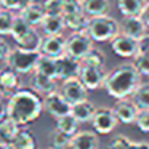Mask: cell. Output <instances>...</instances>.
<instances>
[{
	"label": "cell",
	"mask_w": 149,
	"mask_h": 149,
	"mask_svg": "<svg viewBox=\"0 0 149 149\" xmlns=\"http://www.w3.org/2000/svg\"><path fill=\"white\" fill-rule=\"evenodd\" d=\"M43 111V100L36 90L19 88L10 96L7 104V116L21 127L29 125L39 119Z\"/></svg>",
	"instance_id": "cell-1"
},
{
	"label": "cell",
	"mask_w": 149,
	"mask_h": 149,
	"mask_svg": "<svg viewBox=\"0 0 149 149\" xmlns=\"http://www.w3.org/2000/svg\"><path fill=\"white\" fill-rule=\"evenodd\" d=\"M141 82V74L138 72L136 66L132 63H123L116 66L106 74L104 80V90L114 100L120 98H130L138 84Z\"/></svg>",
	"instance_id": "cell-2"
},
{
	"label": "cell",
	"mask_w": 149,
	"mask_h": 149,
	"mask_svg": "<svg viewBox=\"0 0 149 149\" xmlns=\"http://www.w3.org/2000/svg\"><path fill=\"white\" fill-rule=\"evenodd\" d=\"M120 32V23L109 15L91 16L87 26V34L93 42H111Z\"/></svg>",
	"instance_id": "cell-3"
},
{
	"label": "cell",
	"mask_w": 149,
	"mask_h": 149,
	"mask_svg": "<svg viewBox=\"0 0 149 149\" xmlns=\"http://www.w3.org/2000/svg\"><path fill=\"white\" fill-rule=\"evenodd\" d=\"M42 56L40 52H36V50H24V48H11V53L7 59L8 68L15 69L19 74H29V72L36 71V66L39 58Z\"/></svg>",
	"instance_id": "cell-4"
},
{
	"label": "cell",
	"mask_w": 149,
	"mask_h": 149,
	"mask_svg": "<svg viewBox=\"0 0 149 149\" xmlns=\"http://www.w3.org/2000/svg\"><path fill=\"white\" fill-rule=\"evenodd\" d=\"M91 48H93V40L87 34V31H72L71 36L66 37V53L80 61Z\"/></svg>",
	"instance_id": "cell-5"
},
{
	"label": "cell",
	"mask_w": 149,
	"mask_h": 149,
	"mask_svg": "<svg viewBox=\"0 0 149 149\" xmlns=\"http://www.w3.org/2000/svg\"><path fill=\"white\" fill-rule=\"evenodd\" d=\"M90 123L98 135H109L117 128L120 122L112 107H96V112Z\"/></svg>",
	"instance_id": "cell-6"
},
{
	"label": "cell",
	"mask_w": 149,
	"mask_h": 149,
	"mask_svg": "<svg viewBox=\"0 0 149 149\" xmlns=\"http://www.w3.org/2000/svg\"><path fill=\"white\" fill-rule=\"evenodd\" d=\"M66 27L71 31H87L90 16L85 13L82 3H66L63 10Z\"/></svg>",
	"instance_id": "cell-7"
},
{
	"label": "cell",
	"mask_w": 149,
	"mask_h": 149,
	"mask_svg": "<svg viewBox=\"0 0 149 149\" xmlns=\"http://www.w3.org/2000/svg\"><path fill=\"white\" fill-rule=\"evenodd\" d=\"M106 74L107 72L104 71V66H95V64L82 63L79 79L84 82V85L88 90H100V88L104 87Z\"/></svg>",
	"instance_id": "cell-8"
},
{
	"label": "cell",
	"mask_w": 149,
	"mask_h": 149,
	"mask_svg": "<svg viewBox=\"0 0 149 149\" xmlns=\"http://www.w3.org/2000/svg\"><path fill=\"white\" fill-rule=\"evenodd\" d=\"M109 43H111V50L120 58L133 59L138 55V39H135L132 36L119 32Z\"/></svg>",
	"instance_id": "cell-9"
},
{
	"label": "cell",
	"mask_w": 149,
	"mask_h": 149,
	"mask_svg": "<svg viewBox=\"0 0 149 149\" xmlns=\"http://www.w3.org/2000/svg\"><path fill=\"white\" fill-rule=\"evenodd\" d=\"M71 109H72V104L66 100L64 95L59 90L52 91V93L45 95V98H43V111H47L55 119L69 114Z\"/></svg>",
	"instance_id": "cell-10"
},
{
	"label": "cell",
	"mask_w": 149,
	"mask_h": 149,
	"mask_svg": "<svg viewBox=\"0 0 149 149\" xmlns=\"http://www.w3.org/2000/svg\"><path fill=\"white\" fill-rule=\"evenodd\" d=\"M59 91L64 95V98L69 101L71 104H75L79 101L88 100V88L84 85V82L79 77H72V79H66L63 80Z\"/></svg>",
	"instance_id": "cell-11"
},
{
	"label": "cell",
	"mask_w": 149,
	"mask_h": 149,
	"mask_svg": "<svg viewBox=\"0 0 149 149\" xmlns=\"http://www.w3.org/2000/svg\"><path fill=\"white\" fill-rule=\"evenodd\" d=\"M112 109H114V112H116V116H117L120 123H123V125H132L136 120L139 107L135 104V101L132 98H120V100H116Z\"/></svg>",
	"instance_id": "cell-12"
},
{
	"label": "cell",
	"mask_w": 149,
	"mask_h": 149,
	"mask_svg": "<svg viewBox=\"0 0 149 149\" xmlns=\"http://www.w3.org/2000/svg\"><path fill=\"white\" fill-rule=\"evenodd\" d=\"M82 61L74 56L64 53L63 56L56 58V68H58V80H66V79L79 77Z\"/></svg>",
	"instance_id": "cell-13"
},
{
	"label": "cell",
	"mask_w": 149,
	"mask_h": 149,
	"mask_svg": "<svg viewBox=\"0 0 149 149\" xmlns=\"http://www.w3.org/2000/svg\"><path fill=\"white\" fill-rule=\"evenodd\" d=\"M39 52L45 56L59 58V56H63L66 53V37H63L61 34L42 37V43H40Z\"/></svg>",
	"instance_id": "cell-14"
},
{
	"label": "cell",
	"mask_w": 149,
	"mask_h": 149,
	"mask_svg": "<svg viewBox=\"0 0 149 149\" xmlns=\"http://www.w3.org/2000/svg\"><path fill=\"white\" fill-rule=\"evenodd\" d=\"M100 136L95 130H80L72 136L71 149H98Z\"/></svg>",
	"instance_id": "cell-15"
},
{
	"label": "cell",
	"mask_w": 149,
	"mask_h": 149,
	"mask_svg": "<svg viewBox=\"0 0 149 149\" xmlns=\"http://www.w3.org/2000/svg\"><path fill=\"white\" fill-rule=\"evenodd\" d=\"M148 29V24L143 21L141 16H123V19L120 21V32L132 36L135 39H139L141 36H144Z\"/></svg>",
	"instance_id": "cell-16"
},
{
	"label": "cell",
	"mask_w": 149,
	"mask_h": 149,
	"mask_svg": "<svg viewBox=\"0 0 149 149\" xmlns=\"http://www.w3.org/2000/svg\"><path fill=\"white\" fill-rule=\"evenodd\" d=\"M0 87L3 90V95L10 98L15 91H18L21 88L19 82V72H16L15 69L7 68L0 71Z\"/></svg>",
	"instance_id": "cell-17"
},
{
	"label": "cell",
	"mask_w": 149,
	"mask_h": 149,
	"mask_svg": "<svg viewBox=\"0 0 149 149\" xmlns=\"http://www.w3.org/2000/svg\"><path fill=\"white\" fill-rule=\"evenodd\" d=\"M21 16H23L31 26H40L42 21L45 19V16H47L43 2H36V0H34L32 3H29L27 7H24L23 10H21Z\"/></svg>",
	"instance_id": "cell-18"
},
{
	"label": "cell",
	"mask_w": 149,
	"mask_h": 149,
	"mask_svg": "<svg viewBox=\"0 0 149 149\" xmlns=\"http://www.w3.org/2000/svg\"><path fill=\"white\" fill-rule=\"evenodd\" d=\"M95 112H96V106H95L91 101H88V100H84V101H79V103L72 104V109H71V114L80 123L91 122Z\"/></svg>",
	"instance_id": "cell-19"
},
{
	"label": "cell",
	"mask_w": 149,
	"mask_h": 149,
	"mask_svg": "<svg viewBox=\"0 0 149 149\" xmlns=\"http://www.w3.org/2000/svg\"><path fill=\"white\" fill-rule=\"evenodd\" d=\"M40 26L45 36H58V34H63L66 23L63 15H47Z\"/></svg>",
	"instance_id": "cell-20"
},
{
	"label": "cell",
	"mask_w": 149,
	"mask_h": 149,
	"mask_svg": "<svg viewBox=\"0 0 149 149\" xmlns=\"http://www.w3.org/2000/svg\"><path fill=\"white\" fill-rule=\"evenodd\" d=\"M58 79H53L48 77V75H43L39 74V72H34V77H32V87L37 93H43V95H48L52 91L58 90Z\"/></svg>",
	"instance_id": "cell-21"
},
{
	"label": "cell",
	"mask_w": 149,
	"mask_h": 149,
	"mask_svg": "<svg viewBox=\"0 0 149 149\" xmlns=\"http://www.w3.org/2000/svg\"><path fill=\"white\" fill-rule=\"evenodd\" d=\"M21 128L19 123H16L13 119L5 117L3 120H0V148L10 144L11 139L15 138V135L18 133V130Z\"/></svg>",
	"instance_id": "cell-22"
},
{
	"label": "cell",
	"mask_w": 149,
	"mask_h": 149,
	"mask_svg": "<svg viewBox=\"0 0 149 149\" xmlns=\"http://www.w3.org/2000/svg\"><path fill=\"white\" fill-rule=\"evenodd\" d=\"M117 10L122 16H139L148 0H116Z\"/></svg>",
	"instance_id": "cell-23"
},
{
	"label": "cell",
	"mask_w": 149,
	"mask_h": 149,
	"mask_svg": "<svg viewBox=\"0 0 149 149\" xmlns=\"http://www.w3.org/2000/svg\"><path fill=\"white\" fill-rule=\"evenodd\" d=\"M82 7L88 16L107 15L111 10V0H82Z\"/></svg>",
	"instance_id": "cell-24"
},
{
	"label": "cell",
	"mask_w": 149,
	"mask_h": 149,
	"mask_svg": "<svg viewBox=\"0 0 149 149\" xmlns=\"http://www.w3.org/2000/svg\"><path fill=\"white\" fill-rule=\"evenodd\" d=\"M11 144L15 146V149H36L37 148L36 136L29 130H24V128L18 130L15 138L11 139Z\"/></svg>",
	"instance_id": "cell-25"
},
{
	"label": "cell",
	"mask_w": 149,
	"mask_h": 149,
	"mask_svg": "<svg viewBox=\"0 0 149 149\" xmlns=\"http://www.w3.org/2000/svg\"><path fill=\"white\" fill-rule=\"evenodd\" d=\"M34 72H39V74L43 75H48V77L53 79H58V68H56V58H52V56H45L42 55L37 61L36 66V71Z\"/></svg>",
	"instance_id": "cell-26"
},
{
	"label": "cell",
	"mask_w": 149,
	"mask_h": 149,
	"mask_svg": "<svg viewBox=\"0 0 149 149\" xmlns=\"http://www.w3.org/2000/svg\"><path fill=\"white\" fill-rule=\"evenodd\" d=\"M130 98L135 101V104L139 109H148L149 107V82H139Z\"/></svg>",
	"instance_id": "cell-27"
},
{
	"label": "cell",
	"mask_w": 149,
	"mask_h": 149,
	"mask_svg": "<svg viewBox=\"0 0 149 149\" xmlns=\"http://www.w3.org/2000/svg\"><path fill=\"white\" fill-rule=\"evenodd\" d=\"M79 125H80V122H79L71 112L56 119V128L64 132V133H68V135H71V136H74L75 133L79 132Z\"/></svg>",
	"instance_id": "cell-28"
},
{
	"label": "cell",
	"mask_w": 149,
	"mask_h": 149,
	"mask_svg": "<svg viewBox=\"0 0 149 149\" xmlns=\"http://www.w3.org/2000/svg\"><path fill=\"white\" fill-rule=\"evenodd\" d=\"M48 139H50V148H53V149H71L72 136L58 128H55L50 133Z\"/></svg>",
	"instance_id": "cell-29"
},
{
	"label": "cell",
	"mask_w": 149,
	"mask_h": 149,
	"mask_svg": "<svg viewBox=\"0 0 149 149\" xmlns=\"http://www.w3.org/2000/svg\"><path fill=\"white\" fill-rule=\"evenodd\" d=\"M40 43H42V37H40V34L32 27L31 32L27 34L26 37H23L21 40H18V42H16V47L24 48V50H36V52H39V50H40Z\"/></svg>",
	"instance_id": "cell-30"
},
{
	"label": "cell",
	"mask_w": 149,
	"mask_h": 149,
	"mask_svg": "<svg viewBox=\"0 0 149 149\" xmlns=\"http://www.w3.org/2000/svg\"><path fill=\"white\" fill-rule=\"evenodd\" d=\"M15 19H16V16L11 13V10H8V8L0 10V36H11Z\"/></svg>",
	"instance_id": "cell-31"
},
{
	"label": "cell",
	"mask_w": 149,
	"mask_h": 149,
	"mask_svg": "<svg viewBox=\"0 0 149 149\" xmlns=\"http://www.w3.org/2000/svg\"><path fill=\"white\" fill-rule=\"evenodd\" d=\"M32 27L34 26H31V24L19 15V16H16V19H15L13 29H11V37L15 39V42H18V40H21L23 37H26L27 34L31 32Z\"/></svg>",
	"instance_id": "cell-32"
},
{
	"label": "cell",
	"mask_w": 149,
	"mask_h": 149,
	"mask_svg": "<svg viewBox=\"0 0 149 149\" xmlns=\"http://www.w3.org/2000/svg\"><path fill=\"white\" fill-rule=\"evenodd\" d=\"M106 61H107L106 53H104L101 48H96V47H93V48L85 55V58L82 59V63L95 64V66H106Z\"/></svg>",
	"instance_id": "cell-33"
},
{
	"label": "cell",
	"mask_w": 149,
	"mask_h": 149,
	"mask_svg": "<svg viewBox=\"0 0 149 149\" xmlns=\"http://www.w3.org/2000/svg\"><path fill=\"white\" fill-rule=\"evenodd\" d=\"M132 61H133V64L136 66L139 74L149 77V53H138Z\"/></svg>",
	"instance_id": "cell-34"
},
{
	"label": "cell",
	"mask_w": 149,
	"mask_h": 149,
	"mask_svg": "<svg viewBox=\"0 0 149 149\" xmlns=\"http://www.w3.org/2000/svg\"><path fill=\"white\" fill-rule=\"evenodd\" d=\"M66 2L64 0H43L47 15H63Z\"/></svg>",
	"instance_id": "cell-35"
},
{
	"label": "cell",
	"mask_w": 149,
	"mask_h": 149,
	"mask_svg": "<svg viewBox=\"0 0 149 149\" xmlns=\"http://www.w3.org/2000/svg\"><path fill=\"white\" fill-rule=\"evenodd\" d=\"M135 125L138 127L139 132L149 133V107H148V109H139L138 111V116H136Z\"/></svg>",
	"instance_id": "cell-36"
},
{
	"label": "cell",
	"mask_w": 149,
	"mask_h": 149,
	"mask_svg": "<svg viewBox=\"0 0 149 149\" xmlns=\"http://www.w3.org/2000/svg\"><path fill=\"white\" fill-rule=\"evenodd\" d=\"M132 139L128 138V136H125V135H116L112 139H111V143H109V148L111 149H130L132 148Z\"/></svg>",
	"instance_id": "cell-37"
},
{
	"label": "cell",
	"mask_w": 149,
	"mask_h": 149,
	"mask_svg": "<svg viewBox=\"0 0 149 149\" xmlns=\"http://www.w3.org/2000/svg\"><path fill=\"white\" fill-rule=\"evenodd\" d=\"M34 0H2V5L3 8H8V10H23L24 7H27L29 3H32Z\"/></svg>",
	"instance_id": "cell-38"
},
{
	"label": "cell",
	"mask_w": 149,
	"mask_h": 149,
	"mask_svg": "<svg viewBox=\"0 0 149 149\" xmlns=\"http://www.w3.org/2000/svg\"><path fill=\"white\" fill-rule=\"evenodd\" d=\"M138 53H149V32L138 39Z\"/></svg>",
	"instance_id": "cell-39"
},
{
	"label": "cell",
	"mask_w": 149,
	"mask_h": 149,
	"mask_svg": "<svg viewBox=\"0 0 149 149\" xmlns=\"http://www.w3.org/2000/svg\"><path fill=\"white\" fill-rule=\"evenodd\" d=\"M11 53V48L3 39H0V61H7Z\"/></svg>",
	"instance_id": "cell-40"
},
{
	"label": "cell",
	"mask_w": 149,
	"mask_h": 149,
	"mask_svg": "<svg viewBox=\"0 0 149 149\" xmlns=\"http://www.w3.org/2000/svg\"><path fill=\"white\" fill-rule=\"evenodd\" d=\"M130 149H149V141H133Z\"/></svg>",
	"instance_id": "cell-41"
},
{
	"label": "cell",
	"mask_w": 149,
	"mask_h": 149,
	"mask_svg": "<svg viewBox=\"0 0 149 149\" xmlns=\"http://www.w3.org/2000/svg\"><path fill=\"white\" fill-rule=\"evenodd\" d=\"M139 16L143 18V21H144L146 24H148V27H149V2L146 3V7L143 8V11H141V15Z\"/></svg>",
	"instance_id": "cell-42"
},
{
	"label": "cell",
	"mask_w": 149,
	"mask_h": 149,
	"mask_svg": "<svg viewBox=\"0 0 149 149\" xmlns=\"http://www.w3.org/2000/svg\"><path fill=\"white\" fill-rule=\"evenodd\" d=\"M5 117H7V104H3L0 100V120H3Z\"/></svg>",
	"instance_id": "cell-43"
},
{
	"label": "cell",
	"mask_w": 149,
	"mask_h": 149,
	"mask_svg": "<svg viewBox=\"0 0 149 149\" xmlns=\"http://www.w3.org/2000/svg\"><path fill=\"white\" fill-rule=\"evenodd\" d=\"M66 3H82V0H64Z\"/></svg>",
	"instance_id": "cell-44"
},
{
	"label": "cell",
	"mask_w": 149,
	"mask_h": 149,
	"mask_svg": "<svg viewBox=\"0 0 149 149\" xmlns=\"http://www.w3.org/2000/svg\"><path fill=\"white\" fill-rule=\"evenodd\" d=\"M0 149H15V146H13V144H11V143H10V144L3 146V148H0Z\"/></svg>",
	"instance_id": "cell-45"
},
{
	"label": "cell",
	"mask_w": 149,
	"mask_h": 149,
	"mask_svg": "<svg viewBox=\"0 0 149 149\" xmlns=\"http://www.w3.org/2000/svg\"><path fill=\"white\" fill-rule=\"evenodd\" d=\"M3 96H5V95H3V90H2V87H0V100H2Z\"/></svg>",
	"instance_id": "cell-46"
},
{
	"label": "cell",
	"mask_w": 149,
	"mask_h": 149,
	"mask_svg": "<svg viewBox=\"0 0 149 149\" xmlns=\"http://www.w3.org/2000/svg\"><path fill=\"white\" fill-rule=\"evenodd\" d=\"M2 8H3V5H2V0H0V10H2Z\"/></svg>",
	"instance_id": "cell-47"
},
{
	"label": "cell",
	"mask_w": 149,
	"mask_h": 149,
	"mask_svg": "<svg viewBox=\"0 0 149 149\" xmlns=\"http://www.w3.org/2000/svg\"><path fill=\"white\" fill-rule=\"evenodd\" d=\"M48 149H53V148H48Z\"/></svg>",
	"instance_id": "cell-48"
},
{
	"label": "cell",
	"mask_w": 149,
	"mask_h": 149,
	"mask_svg": "<svg viewBox=\"0 0 149 149\" xmlns=\"http://www.w3.org/2000/svg\"><path fill=\"white\" fill-rule=\"evenodd\" d=\"M107 149H111V148H107Z\"/></svg>",
	"instance_id": "cell-49"
},
{
	"label": "cell",
	"mask_w": 149,
	"mask_h": 149,
	"mask_svg": "<svg viewBox=\"0 0 149 149\" xmlns=\"http://www.w3.org/2000/svg\"><path fill=\"white\" fill-rule=\"evenodd\" d=\"M148 2H149V0H148Z\"/></svg>",
	"instance_id": "cell-50"
}]
</instances>
